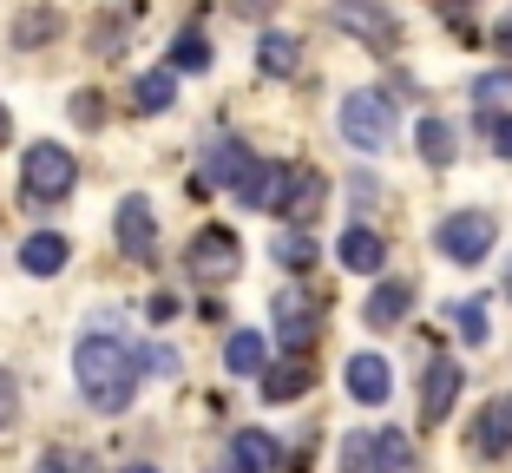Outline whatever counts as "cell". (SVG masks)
Instances as JSON below:
<instances>
[{"mask_svg": "<svg viewBox=\"0 0 512 473\" xmlns=\"http://www.w3.org/2000/svg\"><path fill=\"white\" fill-rule=\"evenodd\" d=\"M283 191H289V165L256 158V171L237 184V204H243V211H283Z\"/></svg>", "mask_w": 512, "mask_h": 473, "instance_id": "cell-11", "label": "cell"}, {"mask_svg": "<svg viewBox=\"0 0 512 473\" xmlns=\"http://www.w3.org/2000/svg\"><path fill=\"white\" fill-rule=\"evenodd\" d=\"M316 329H322V316H316V296L309 290H283L276 296V342H283V349H309Z\"/></svg>", "mask_w": 512, "mask_h": 473, "instance_id": "cell-8", "label": "cell"}, {"mask_svg": "<svg viewBox=\"0 0 512 473\" xmlns=\"http://www.w3.org/2000/svg\"><path fill=\"white\" fill-rule=\"evenodd\" d=\"M237 257H243V244L230 237L224 224H211V230H197L191 237V276H204V283H224V276H237Z\"/></svg>", "mask_w": 512, "mask_h": 473, "instance_id": "cell-7", "label": "cell"}, {"mask_svg": "<svg viewBox=\"0 0 512 473\" xmlns=\"http://www.w3.org/2000/svg\"><path fill=\"white\" fill-rule=\"evenodd\" d=\"M421 158L427 165H453V152H460V138H453V125L447 119H421Z\"/></svg>", "mask_w": 512, "mask_h": 473, "instance_id": "cell-23", "label": "cell"}, {"mask_svg": "<svg viewBox=\"0 0 512 473\" xmlns=\"http://www.w3.org/2000/svg\"><path fill=\"white\" fill-rule=\"evenodd\" d=\"M276 257H283L289 270H309V263H316V244H309V237H302V230H289L283 244H276Z\"/></svg>", "mask_w": 512, "mask_h": 473, "instance_id": "cell-28", "label": "cell"}, {"mask_svg": "<svg viewBox=\"0 0 512 473\" xmlns=\"http://www.w3.org/2000/svg\"><path fill=\"white\" fill-rule=\"evenodd\" d=\"M112 237H119V250L132 263H151V250H158V217H151V198H119V217H112Z\"/></svg>", "mask_w": 512, "mask_h": 473, "instance_id": "cell-6", "label": "cell"}, {"mask_svg": "<svg viewBox=\"0 0 512 473\" xmlns=\"http://www.w3.org/2000/svg\"><path fill=\"white\" fill-rule=\"evenodd\" d=\"M119 473H158V467H151V460H132V467H119Z\"/></svg>", "mask_w": 512, "mask_h": 473, "instance_id": "cell-35", "label": "cell"}, {"mask_svg": "<svg viewBox=\"0 0 512 473\" xmlns=\"http://www.w3.org/2000/svg\"><path fill=\"white\" fill-rule=\"evenodd\" d=\"M335 263H342V270H355V276H375L381 263H388V244H381L368 224H355V230H342V244H335Z\"/></svg>", "mask_w": 512, "mask_h": 473, "instance_id": "cell-13", "label": "cell"}, {"mask_svg": "<svg viewBox=\"0 0 512 473\" xmlns=\"http://www.w3.org/2000/svg\"><path fill=\"white\" fill-rule=\"evenodd\" d=\"M348 395H355V401H368V408H381V401L394 395L388 362H381V355H355V362H348Z\"/></svg>", "mask_w": 512, "mask_h": 473, "instance_id": "cell-14", "label": "cell"}, {"mask_svg": "<svg viewBox=\"0 0 512 473\" xmlns=\"http://www.w3.org/2000/svg\"><path fill=\"white\" fill-rule=\"evenodd\" d=\"M342 138L355 152H381L394 138V99L388 92H348L342 99Z\"/></svg>", "mask_w": 512, "mask_h": 473, "instance_id": "cell-4", "label": "cell"}, {"mask_svg": "<svg viewBox=\"0 0 512 473\" xmlns=\"http://www.w3.org/2000/svg\"><path fill=\"white\" fill-rule=\"evenodd\" d=\"M342 473H414V447L401 428H368L342 441Z\"/></svg>", "mask_w": 512, "mask_h": 473, "instance_id": "cell-3", "label": "cell"}, {"mask_svg": "<svg viewBox=\"0 0 512 473\" xmlns=\"http://www.w3.org/2000/svg\"><path fill=\"white\" fill-rule=\"evenodd\" d=\"M407 303H414V290H407V283H381V290L368 296L362 322H368V329H394V322L407 316Z\"/></svg>", "mask_w": 512, "mask_h": 473, "instance_id": "cell-19", "label": "cell"}, {"mask_svg": "<svg viewBox=\"0 0 512 473\" xmlns=\"http://www.w3.org/2000/svg\"><path fill=\"white\" fill-rule=\"evenodd\" d=\"M40 473H99V460L79 454V447H46V454H40Z\"/></svg>", "mask_w": 512, "mask_h": 473, "instance_id": "cell-26", "label": "cell"}, {"mask_svg": "<svg viewBox=\"0 0 512 473\" xmlns=\"http://www.w3.org/2000/svg\"><path fill=\"white\" fill-rule=\"evenodd\" d=\"M171 99H178V73H171V66H158V73H145V79L132 86V106H138V112H165Z\"/></svg>", "mask_w": 512, "mask_h": 473, "instance_id": "cell-22", "label": "cell"}, {"mask_svg": "<svg viewBox=\"0 0 512 473\" xmlns=\"http://www.w3.org/2000/svg\"><path fill=\"white\" fill-rule=\"evenodd\" d=\"M138 375H145V349L119 342L112 329L79 336V349H73V382H79V395H86L99 414H125V408H132Z\"/></svg>", "mask_w": 512, "mask_h": 473, "instance_id": "cell-1", "label": "cell"}, {"mask_svg": "<svg viewBox=\"0 0 512 473\" xmlns=\"http://www.w3.org/2000/svg\"><path fill=\"white\" fill-rule=\"evenodd\" d=\"M434 244L447 263H486V250L499 244V224H493V211H453L434 230Z\"/></svg>", "mask_w": 512, "mask_h": 473, "instance_id": "cell-5", "label": "cell"}, {"mask_svg": "<svg viewBox=\"0 0 512 473\" xmlns=\"http://www.w3.org/2000/svg\"><path fill=\"white\" fill-rule=\"evenodd\" d=\"M0 138H7V112H0Z\"/></svg>", "mask_w": 512, "mask_h": 473, "instance_id": "cell-37", "label": "cell"}, {"mask_svg": "<svg viewBox=\"0 0 512 473\" xmlns=\"http://www.w3.org/2000/svg\"><path fill=\"white\" fill-rule=\"evenodd\" d=\"M73 184H79V165H73L66 145H53V138L27 145V158H20V191H27V204H60Z\"/></svg>", "mask_w": 512, "mask_h": 473, "instance_id": "cell-2", "label": "cell"}, {"mask_svg": "<svg viewBox=\"0 0 512 473\" xmlns=\"http://www.w3.org/2000/svg\"><path fill=\"white\" fill-rule=\"evenodd\" d=\"M99 106H106L99 92H79V99H73V119H79V125H99Z\"/></svg>", "mask_w": 512, "mask_h": 473, "instance_id": "cell-32", "label": "cell"}, {"mask_svg": "<svg viewBox=\"0 0 512 473\" xmlns=\"http://www.w3.org/2000/svg\"><path fill=\"white\" fill-rule=\"evenodd\" d=\"M480 125H486V138H493V152L512 158V119L506 112H480Z\"/></svg>", "mask_w": 512, "mask_h": 473, "instance_id": "cell-29", "label": "cell"}, {"mask_svg": "<svg viewBox=\"0 0 512 473\" xmlns=\"http://www.w3.org/2000/svg\"><path fill=\"white\" fill-rule=\"evenodd\" d=\"M322 198H329V184H322V171H309V165H289V191H283V217H289V224H309V217L322 211Z\"/></svg>", "mask_w": 512, "mask_h": 473, "instance_id": "cell-12", "label": "cell"}, {"mask_svg": "<svg viewBox=\"0 0 512 473\" xmlns=\"http://www.w3.org/2000/svg\"><path fill=\"white\" fill-rule=\"evenodd\" d=\"M335 27H348L355 40H368V46H394V33H401L381 0H335Z\"/></svg>", "mask_w": 512, "mask_h": 473, "instance_id": "cell-10", "label": "cell"}, {"mask_svg": "<svg viewBox=\"0 0 512 473\" xmlns=\"http://www.w3.org/2000/svg\"><path fill=\"white\" fill-rule=\"evenodd\" d=\"M20 414V388H14V375H7V368H0V428H7V421H14Z\"/></svg>", "mask_w": 512, "mask_h": 473, "instance_id": "cell-31", "label": "cell"}, {"mask_svg": "<svg viewBox=\"0 0 512 473\" xmlns=\"http://www.w3.org/2000/svg\"><path fill=\"white\" fill-rule=\"evenodd\" d=\"M145 375H165L171 382V375H178V349H171V342H151L145 349Z\"/></svg>", "mask_w": 512, "mask_h": 473, "instance_id": "cell-30", "label": "cell"}, {"mask_svg": "<svg viewBox=\"0 0 512 473\" xmlns=\"http://www.w3.org/2000/svg\"><path fill=\"white\" fill-rule=\"evenodd\" d=\"M230 460H237L243 473H276V460H283V454H276V441H270V434L243 428L237 441H230Z\"/></svg>", "mask_w": 512, "mask_h": 473, "instance_id": "cell-20", "label": "cell"}, {"mask_svg": "<svg viewBox=\"0 0 512 473\" xmlns=\"http://www.w3.org/2000/svg\"><path fill=\"white\" fill-rule=\"evenodd\" d=\"M250 171H256V158H250L243 138H217V145H211V165H204V178H211V184H230V191H237Z\"/></svg>", "mask_w": 512, "mask_h": 473, "instance_id": "cell-15", "label": "cell"}, {"mask_svg": "<svg viewBox=\"0 0 512 473\" xmlns=\"http://www.w3.org/2000/svg\"><path fill=\"white\" fill-rule=\"evenodd\" d=\"M217 473H243V467H237V460H230V467H217Z\"/></svg>", "mask_w": 512, "mask_h": 473, "instance_id": "cell-36", "label": "cell"}, {"mask_svg": "<svg viewBox=\"0 0 512 473\" xmlns=\"http://www.w3.org/2000/svg\"><path fill=\"white\" fill-rule=\"evenodd\" d=\"M20 270L27 276H60L66 270V237L60 230H33L27 244H20Z\"/></svg>", "mask_w": 512, "mask_h": 473, "instance_id": "cell-16", "label": "cell"}, {"mask_svg": "<svg viewBox=\"0 0 512 473\" xmlns=\"http://www.w3.org/2000/svg\"><path fill=\"white\" fill-rule=\"evenodd\" d=\"M434 7H440L447 20H460V14H467V0H434Z\"/></svg>", "mask_w": 512, "mask_h": 473, "instance_id": "cell-34", "label": "cell"}, {"mask_svg": "<svg viewBox=\"0 0 512 473\" xmlns=\"http://www.w3.org/2000/svg\"><path fill=\"white\" fill-rule=\"evenodd\" d=\"M460 375H467V368L447 362V355L427 362V375H421V421H427V428H440V421L453 414V401H460Z\"/></svg>", "mask_w": 512, "mask_h": 473, "instance_id": "cell-9", "label": "cell"}, {"mask_svg": "<svg viewBox=\"0 0 512 473\" xmlns=\"http://www.w3.org/2000/svg\"><path fill=\"white\" fill-rule=\"evenodd\" d=\"M256 53H263V73H296V40L289 33H263Z\"/></svg>", "mask_w": 512, "mask_h": 473, "instance_id": "cell-25", "label": "cell"}, {"mask_svg": "<svg viewBox=\"0 0 512 473\" xmlns=\"http://www.w3.org/2000/svg\"><path fill=\"white\" fill-rule=\"evenodd\" d=\"M473 447H480V454H506V447H512V395L486 401L480 428H473Z\"/></svg>", "mask_w": 512, "mask_h": 473, "instance_id": "cell-17", "label": "cell"}, {"mask_svg": "<svg viewBox=\"0 0 512 473\" xmlns=\"http://www.w3.org/2000/svg\"><path fill=\"white\" fill-rule=\"evenodd\" d=\"M165 66H171V73H204V66H211V46H204V33H178Z\"/></svg>", "mask_w": 512, "mask_h": 473, "instance_id": "cell-24", "label": "cell"}, {"mask_svg": "<svg viewBox=\"0 0 512 473\" xmlns=\"http://www.w3.org/2000/svg\"><path fill=\"white\" fill-rule=\"evenodd\" d=\"M506 290H512V276H506Z\"/></svg>", "mask_w": 512, "mask_h": 473, "instance_id": "cell-38", "label": "cell"}, {"mask_svg": "<svg viewBox=\"0 0 512 473\" xmlns=\"http://www.w3.org/2000/svg\"><path fill=\"white\" fill-rule=\"evenodd\" d=\"M309 382H316V368L296 355V362H283V368L263 375V401H296V395H309Z\"/></svg>", "mask_w": 512, "mask_h": 473, "instance_id": "cell-21", "label": "cell"}, {"mask_svg": "<svg viewBox=\"0 0 512 473\" xmlns=\"http://www.w3.org/2000/svg\"><path fill=\"white\" fill-rule=\"evenodd\" d=\"M453 329L480 349V342H486V303H453Z\"/></svg>", "mask_w": 512, "mask_h": 473, "instance_id": "cell-27", "label": "cell"}, {"mask_svg": "<svg viewBox=\"0 0 512 473\" xmlns=\"http://www.w3.org/2000/svg\"><path fill=\"white\" fill-rule=\"evenodd\" d=\"M178 316V296H151V322H171Z\"/></svg>", "mask_w": 512, "mask_h": 473, "instance_id": "cell-33", "label": "cell"}, {"mask_svg": "<svg viewBox=\"0 0 512 473\" xmlns=\"http://www.w3.org/2000/svg\"><path fill=\"white\" fill-rule=\"evenodd\" d=\"M263 362H270V342L256 336V329H237V336L224 342V368L230 375H263Z\"/></svg>", "mask_w": 512, "mask_h": 473, "instance_id": "cell-18", "label": "cell"}]
</instances>
